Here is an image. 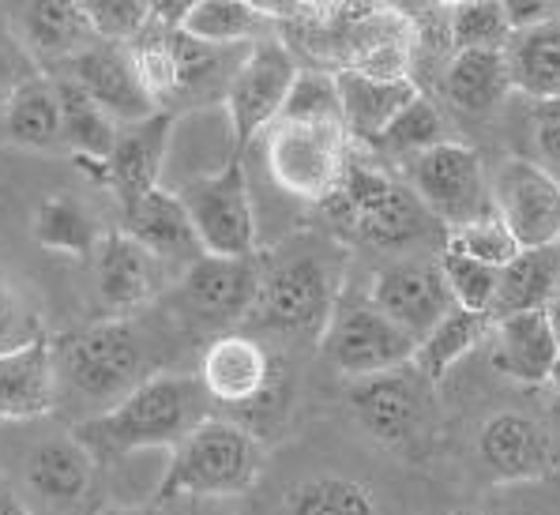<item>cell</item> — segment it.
<instances>
[{"label":"cell","instance_id":"1","mask_svg":"<svg viewBox=\"0 0 560 515\" xmlns=\"http://www.w3.org/2000/svg\"><path fill=\"white\" fill-rule=\"evenodd\" d=\"M203 418H211V399L196 376L151 373L114 407L83 418L75 433L106 463L151 448L174 452Z\"/></svg>","mask_w":560,"mask_h":515},{"label":"cell","instance_id":"2","mask_svg":"<svg viewBox=\"0 0 560 515\" xmlns=\"http://www.w3.org/2000/svg\"><path fill=\"white\" fill-rule=\"evenodd\" d=\"M264 444L248 425L230 418H203L170 452L154 501H222L260 482Z\"/></svg>","mask_w":560,"mask_h":515},{"label":"cell","instance_id":"3","mask_svg":"<svg viewBox=\"0 0 560 515\" xmlns=\"http://www.w3.org/2000/svg\"><path fill=\"white\" fill-rule=\"evenodd\" d=\"M57 384L72 388L83 402H91L94 414L125 399L140 381H148V347L140 331L125 316H106L88 328L65 335L54 342Z\"/></svg>","mask_w":560,"mask_h":515},{"label":"cell","instance_id":"4","mask_svg":"<svg viewBox=\"0 0 560 515\" xmlns=\"http://www.w3.org/2000/svg\"><path fill=\"white\" fill-rule=\"evenodd\" d=\"M342 302L339 264L320 253H298L279 264H267L260 274L253 316L260 331L287 335V339H316L327 331L335 308Z\"/></svg>","mask_w":560,"mask_h":515},{"label":"cell","instance_id":"5","mask_svg":"<svg viewBox=\"0 0 560 515\" xmlns=\"http://www.w3.org/2000/svg\"><path fill=\"white\" fill-rule=\"evenodd\" d=\"M20 496L31 515H98L102 459L75 429L38 436L20 463Z\"/></svg>","mask_w":560,"mask_h":515},{"label":"cell","instance_id":"6","mask_svg":"<svg viewBox=\"0 0 560 515\" xmlns=\"http://www.w3.org/2000/svg\"><path fill=\"white\" fill-rule=\"evenodd\" d=\"M354 140L339 125L275 121L264 132V166L287 196L324 203L339 188Z\"/></svg>","mask_w":560,"mask_h":515},{"label":"cell","instance_id":"7","mask_svg":"<svg viewBox=\"0 0 560 515\" xmlns=\"http://www.w3.org/2000/svg\"><path fill=\"white\" fill-rule=\"evenodd\" d=\"M177 196L185 200L196 245L203 256H230V260L256 256L253 185H248L241 154H234L222 169L185 182Z\"/></svg>","mask_w":560,"mask_h":515},{"label":"cell","instance_id":"8","mask_svg":"<svg viewBox=\"0 0 560 515\" xmlns=\"http://www.w3.org/2000/svg\"><path fill=\"white\" fill-rule=\"evenodd\" d=\"M298 72V57L290 54L282 38H260L245 49V57H241V65L226 83V94H222L230 132H234V154H241L256 136H264L279 121Z\"/></svg>","mask_w":560,"mask_h":515},{"label":"cell","instance_id":"9","mask_svg":"<svg viewBox=\"0 0 560 515\" xmlns=\"http://www.w3.org/2000/svg\"><path fill=\"white\" fill-rule=\"evenodd\" d=\"M320 350L327 365L354 384L407 368L418 342L402 328H395L381 308H373L369 302H339L331 324L320 335Z\"/></svg>","mask_w":560,"mask_h":515},{"label":"cell","instance_id":"10","mask_svg":"<svg viewBox=\"0 0 560 515\" xmlns=\"http://www.w3.org/2000/svg\"><path fill=\"white\" fill-rule=\"evenodd\" d=\"M407 185L444 230L489 211V174L470 143L447 140L407 159Z\"/></svg>","mask_w":560,"mask_h":515},{"label":"cell","instance_id":"11","mask_svg":"<svg viewBox=\"0 0 560 515\" xmlns=\"http://www.w3.org/2000/svg\"><path fill=\"white\" fill-rule=\"evenodd\" d=\"M489 208L520 248H560V182L527 154H512L489 174Z\"/></svg>","mask_w":560,"mask_h":515},{"label":"cell","instance_id":"12","mask_svg":"<svg viewBox=\"0 0 560 515\" xmlns=\"http://www.w3.org/2000/svg\"><path fill=\"white\" fill-rule=\"evenodd\" d=\"M260 256L230 260V256H196L177 282V302L188 320L211 331H234V324H245L253 316L256 294H260Z\"/></svg>","mask_w":560,"mask_h":515},{"label":"cell","instance_id":"13","mask_svg":"<svg viewBox=\"0 0 560 515\" xmlns=\"http://www.w3.org/2000/svg\"><path fill=\"white\" fill-rule=\"evenodd\" d=\"M429 388L433 384L413 373V365H407L384 376L354 381L347 399L358 425L373 441H381L384 448H402V444L418 441L429 422Z\"/></svg>","mask_w":560,"mask_h":515},{"label":"cell","instance_id":"14","mask_svg":"<svg viewBox=\"0 0 560 515\" xmlns=\"http://www.w3.org/2000/svg\"><path fill=\"white\" fill-rule=\"evenodd\" d=\"M174 128H177L174 109H159L148 121L120 125L114 151L106 154V162H75V166L88 169L94 177V185L114 192L117 203L132 200V196H143V192H151V188H159Z\"/></svg>","mask_w":560,"mask_h":515},{"label":"cell","instance_id":"15","mask_svg":"<svg viewBox=\"0 0 560 515\" xmlns=\"http://www.w3.org/2000/svg\"><path fill=\"white\" fill-rule=\"evenodd\" d=\"M196 381L203 384L207 399L219 407L248 410L279 384V368L253 331H222L207 342Z\"/></svg>","mask_w":560,"mask_h":515},{"label":"cell","instance_id":"16","mask_svg":"<svg viewBox=\"0 0 560 515\" xmlns=\"http://www.w3.org/2000/svg\"><path fill=\"white\" fill-rule=\"evenodd\" d=\"M478 459L493 482H538L557 470L560 452L557 436L538 418L501 410L478 429Z\"/></svg>","mask_w":560,"mask_h":515},{"label":"cell","instance_id":"17","mask_svg":"<svg viewBox=\"0 0 560 515\" xmlns=\"http://www.w3.org/2000/svg\"><path fill=\"white\" fill-rule=\"evenodd\" d=\"M365 302L373 308H381L387 320L407 331L413 342L425 339V335L455 308L436 260L433 264L402 260V264L384 268L373 279V290H369Z\"/></svg>","mask_w":560,"mask_h":515},{"label":"cell","instance_id":"18","mask_svg":"<svg viewBox=\"0 0 560 515\" xmlns=\"http://www.w3.org/2000/svg\"><path fill=\"white\" fill-rule=\"evenodd\" d=\"M60 399L54 342L31 331L23 342L0 350V422H38Z\"/></svg>","mask_w":560,"mask_h":515},{"label":"cell","instance_id":"19","mask_svg":"<svg viewBox=\"0 0 560 515\" xmlns=\"http://www.w3.org/2000/svg\"><path fill=\"white\" fill-rule=\"evenodd\" d=\"M68 80L80 83L83 94H88L117 128L148 121L151 114H159L154 102L143 94L140 80H136L128 46L94 42V46H88L83 54H75L72 61H68Z\"/></svg>","mask_w":560,"mask_h":515},{"label":"cell","instance_id":"20","mask_svg":"<svg viewBox=\"0 0 560 515\" xmlns=\"http://www.w3.org/2000/svg\"><path fill=\"white\" fill-rule=\"evenodd\" d=\"M120 234L132 237L140 248H148L159 264L180 260L188 264L200 256V245H196L192 234V219L185 211V200L174 192V188H151L143 196H132V200H120Z\"/></svg>","mask_w":560,"mask_h":515},{"label":"cell","instance_id":"21","mask_svg":"<svg viewBox=\"0 0 560 515\" xmlns=\"http://www.w3.org/2000/svg\"><path fill=\"white\" fill-rule=\"evenodd\" d=\"M489 342H493V365L508 381L523 388H541L549 381L560 354L546 308L541 313H515L489 320Z\"/></svg>","mask_w":560,"mask_h":515},{"label":"cell","instance_id":"22","mask_svg":"<svg viewBox=\"0 0 560 515\" xmlns=\"http://www.w3.org/2000/svg\"><path fill=\"white\" fill-rule=\"evenodd\" d=\"M94 282H98V294L109 305V313L125 316L159 297L162 264L120 230H106L98 253H94Z\"/></svg>","mask_w":560,"mask_h":515},{"label":"cell","instance_id":"23","mask_svg":"<svg viewBox=\"0 0 560 515\" xmlns=\"http://www.w3.org/2000/svg\"><path fill=\"white\" fill-rule=\"evenodd\" d=\"M0 128L23 151L65 148V117H60V87L54 75L27 72L4 98Z\"/></svg>","mask_w":560,"mask_h":515},{"label":"cell","instance_id":"24","mask_svg":"<svg viewBox=\"0 0 560 515\" xmlns=\"http://www.w3.org/2000/svg\"><path fill=\"white\" fill-rule=\"evenodd\" d=\"M350 230L365 237L373 248H384V253H410V248L425 245L429 237H433V230H444V226L425 211V203L410 192V185L392 177V185H387L369 208H361L354 214Z\"/></svg>","mask_w":560,"mask_h":515},{"label":"cell","instance_id":"25","mask_svg":"<svg viewBox=\"0 0 560 515\" xmlns=\"http://www.w3.org/2000/svg\"><path fill=\"white\" fill-rule=\"evenodd\" d=\"M335 80L342 94V128L350 140L369 143V148L418 94H425L413 80H369L350 68H335Z\"/></svg>","mask_w":560,"mask_h":515},{"label":"cell","instance_id":"26","mask_svg":"<svg viewBox=\"0 0 560 515\" xmlns=\"http://www.w3.org/2000/svg\"><path fill=\"white\" fill-rule=\"evenodd\" d=\"M12 27L20 46L38 61H72L91 42L88 15L80 4L46 0V4H23L12 12Z\"/></svg>","mask_w":560,"mask_h":515},{"label":"cell","instance_id":"27","mask_svg":"<svg viewBox=\"0 0 560 515\" xmlns=\"http://www.w3.org/2000/svg\"><path fill=\"white\" fill-rule=\"evenodd\" d=\"M504 65L512 91L530 102L560 98V12L549 23L515 31L504 46Z\"/></svg>","mask_w":560,"mask_h":515},{"label":"cell","instance_id":"28","mask_svg":"<svg viewBox=\"0 0 560 515\" xmlns=\"http://www.w3.org/2000/svg\"><path fill=\"white\" fill-rule=\"evenodd\" d=\"M31 237L42 248H49V253L80 256V260L91 256L94 260L106 230H102L98 214H94L83 200H75L72 192H54L34 208Z\"/></svg>","mask_w":560,"mask_h":515},{"label":"cell","instance_id":"29","mask_svg":"<svg viewBox=\"0 0 560 515\" xmlns=\"http://www.w3.org/2000/svg\"><path fill=\"white\" fill-rule=\"evenodd\" d=\"M560 282V248H523L512 264H504L497 271V297L493 313L497 316H515V313H541L549 305Z\"/></svg>","mask_w":560,"mask_h":515},{"label":"cell","instance_id":"30","mask_svg":"<svg viewBox=\"0 0 560 515\" xmlns=\"http://www.w3.org/2000/svg\"><path fill=\"white\" fill-rule=\"evenodd\" d=\"M441 94L455 109L486 117L512 94L504 54H455L441 75Z\"/></svg>","mask_w":560,"mask_h":515},{"label":"cell","instance_id":"31","mask_svg":"<svg viewBox=\"0 0 560 515\" xmlns=\"http://www.w3.org/2000/svg\"><path fill=\"white\" fill-rule=\"evenodd\" d=\"M275 23L271 4H245V0H196L188 8V38L207 42L219 49H241L264 38V27Z\"/></svg>","mask_w":560,"mask_h":515},{"label":"cell","instance_id":"32","mask_svg":"<svg viewBox=\"0 0 560 515\" xmlns=\"http://www.w3.org/2000/svg\"><path fill=\"white\" fill-rule=\"evenodd\" d=\"M486 339H489V316L452 308V313H447L444 320L418 342L410 365H413V373L425 376L429 384H441L444 376Z\"/></svg>","mask_w":560,"mask_h":515},{"label":"cell","instance_id":"33","mask_svg":"<svg viewBox=\"0 0 560 515\" xmlns=\"http://www.w3.org/2000/svg\"><path fill=\"white\" fill-rule=\"evenodd\" d=\"M57 87L60 117H65V148L72 151V162H106V154L114 151L117 140V125L68 75H60Z\"/></svg>","mask_w":560,"mask_h":515},{"label":"cell","instance_id":"34","mask_svg":"<svg viewBox=\"0 0 560 515\" xmlns=\"http://www.w3.org/2000/svg\"><path fill=\"white\" fill-rule=\"evenodd\" d=\"M447 34L455 54H504L512 38L504 0H463L447 4Z\"/></svg>","mask_w":560,"mask_h":515},{"label":"cell","instance_id":"35","mask_svg":"<svg viewBox=\"0 0 560 515\" xmlns=\"http://www.w3.org/2000/svg\"><path fill=\"white\" fill-rule=\"evenodd\" d=\"M287 515H376V501L354 478L316 475L290 489Z\"/></svg>","mask_w":560,"mask_h":515},{"label":"cell","instance_id":"36","mask_svg":"<svg viewBox=\"0 0 560 515\" xmlns=\"http://www.w3.org/2000/svg\"><path fill=\"white\" fill-rule=\"evenodd\" d=\"M279 121L342 128V94H339V80H335V68H324V65L301 68Z\"/></svg>","mask_w":560,"mask_h":515},{"label":"cell","instance_id":"37","mask_svg":"<svg viewBox=\"0 0 560 515\" xmlns=\"http://www.w3.org/2000/svg\"><path fill=\"white\" fill-rule=\"evenodd\" d=\"M441 143H447V125H444L441 106L433 102V94H418V98H413L410 106L384 128V136L373 143V148L402 154V162H407L421 151L441 148Z\"/></svg>","mask_w":560,"mask_h":515},{"label":"cell","instance_id":"38","mask_svg":"<svg viewBox=\"0 0 560 515\" xmlns=\"http://www.w3.org/2000/svg\"><path fill=\"white\" fill-rule=\"evenodd\" d=\"M128 57H132L136 80H140L143 94L154 102V109H170V102L180 98V68L174 46H170V34L143 31L128 46Z\"/></svg>","mask_w":560,"mask_h":515},{"label":"cell","instance_id":"39","mask_svg":"<svg viewBox=\"0 0 560 515\" xmlns=\"http://www.w3.org/2000/svg\"><path fill=\"white\" fill-rule=\"evenodd\" d=\"M444 248H452V253L467 256V260L486 264V268H497V271H501L504 264H512L515 256L523 253L520 242L512 237V230H508L504 222L497 219L493 208H489L486 214H478V219L463 222V226L447 230V234H444Z\"/></svg>","mask_w":560,"mask_h":515},{"label":"cell","instance_id":"40","mask_svg":"<svg viewBox=\"0 0 560 515\" xmlns=\"http://www.w3.org/2000/svg\"><path fill=\"white\" fill-rule=\"evenodd\" d=\"M436 264H441L444 286H447V294H452L455 308H463V313H478V316L493 313L497 268H486V264H478V260H467V256L452 253V248H441Z\"/></svg>","mask_w":560,"mask_h":515},{"label":"cell","instance_id":"41","mask_svg":"<svg viewBox=\"0 0 560 515\" xmlns=\"http://www.w3.org/2000/svg\"><path fill=\"white\" fill-rule=\"evenodd\" d=\"M91 38L106 46H132L151 23V0H83Z\"/></svg>","mask_w":560,"mask_h":515},{"label":"cell","instance_id":"42","mask_svg":"<svg viewBox=\"0 0 560 515\" xmlns=\"http://www.w3.org/2000/svg\"><path fill=\"white\" fill-rule=\"evenodd\" d=\"M527 140H530V162H538L546 174H553L560 182V98L553 102H534L530 121H527Z\"/></svg>","mask_w":560,"mask_h":515},{"label":"cell","instance_id":"43","mask_svg":"<svg viewBox=\"0 0 560 515\" xmlns=\"http://www.w3.org/2000/svg\"><path fill=\"white\" fill-rule=\"evenodd\" d=\"M27 339V308L12 282L0 274V350Z\"/></svg>","mask_w":560,"mask_h":515},{"label":"cell","instance_id":"44","mask_svg":"<svg viewBox=\"0 0 560 515\" xmlns=\"http://www.w3.org/2000/svg\"><path fill=\"white\" fill-rule=\"evenodd\" d=\"M504 12H508V23H512V34H515V31L538 27V23H549L560 8L557 4H504Z\"/></svg>","mask_w":560,"mask_h":515},{"label":"cell","instance_id":"45","mask_svg":"<svg viewBox=\"0 0 560 515\" xmlns=\"http://www.w3.org/2000/svg\"><path fill=\"white\" fill-rule=\"evenodd\" d=\"M20 80H23V75H15V72H12V57H8V46L0 42V109H4L8 91H12Z\"/></svg>","mask_w":560,"mask_h":515},{"label":"cell","instance_id":"46","mask_svg":"<svg viewBox=\"0 0 560 515\" xmlns=\"http://www.w3.org/2000/svg\"><path fill=\"white\" fill-rule=\"evenodd\" d=\"M0 515H31V508L23 504L20 493H12V489L0 485Z\"/></svg>","mask_w":560,"mask_h":515},{"label":"cell","instance_id":"47","mask_svg":"<svg viewBox=\"0 0 560 515\" xmlns=\"http://www.w3.org/2000/svg\"><path fill=\"white\" fill-rule=\"evenodd\" d=\"M546 316H549V324H553V335H557V342H560V282H557L553 297H549V305H546Z\"/></svg>","mask_w":560,"mask_h":515},{"label":"cell","instance_id":"48","mask_svg":"<svg viewBox=\"0 0 560 515\" xmlns=\"http://www.w3.org/2000/svg\"><path fill=\"white\" fill-rule=\"evenodd\" d=\"M98 515H159V512L140 508V504H114V508H102Z\"/></svg>","mask_w":560,"mask_h":515},{"label":"cell","instance_id":"49","mask_svg":"<svg viewBox=\"0 0 560 515\" xmlns=\"http://www.w3.org/2000/svg\"><path fill=\"white\" fill-rule=\"evenodd\" d=\"M546 388L557 395L560 399V354H557V365H553V373H549V381H546Z\"/></svg>","mask_w":560,"mask_h":515},{"label":"cell","instance_id":"50","mask_svg":"<svg viewBox=\"0 0 560 515\" xmlns=\"http://www.w3.org/2000/svg\"><path fill=\"white\" fill-rule=\"evenodd\" d=\"M452 515H486V512H478V508H459V512H452Z\"/></svg>","mask_w":560,"mask_h":515}]
</instances>
